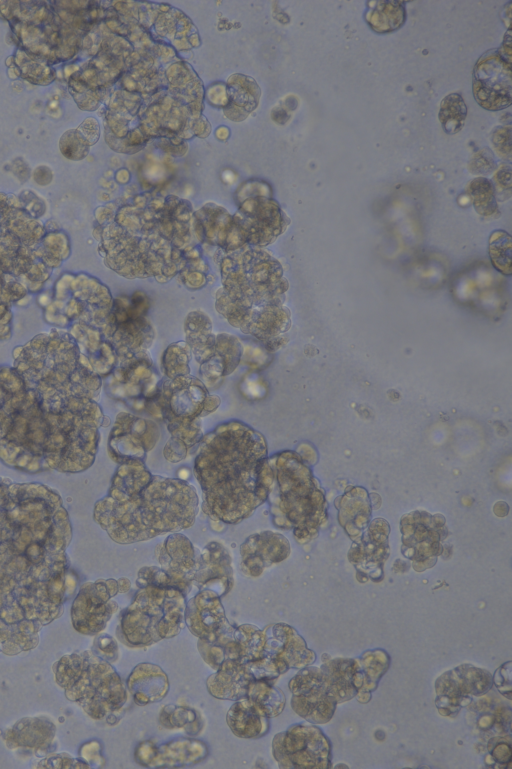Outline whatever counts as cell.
I'll list each match as a JSON object with an SVG mask.
<instances>
[{
	"label": "cell",
	"instance_id": "cell-19",
	"mask_svg": "<svg viewBox=\"0 0 512 769\" xmlns=\"http://www.w3.org/2000/svg\"><path fill=\"white\" fill-rule=\"evenodd\" d=\"M246 698L267 718L278 716L285 706L283 693L275 688L271 682L252 681Z\"/></svg>",
	"mask_w": 512,
	"mask_h": 769
},
{
	"label": "cell",
	"instance_id": "cell-30",
	"mask_svg": "<svg viewBox=\"0 0 512 769\" xmlns=\"http://www.w3.org/2000/svg\"><path fill=\"white\" fill-rule=\"evenodd\" d=\"M188 447L180 439L172 437L164 448V456L171 462L183 460L187 455Z\"/></svg>",
	"mask_w": 512,
	"mask_h": 769
},
{
	"label": "cell",
	"instance_id": "cell-13",
	"mask_svg": "<svg viewBox=\"0 0 512 769\" xmlns=\"http://www.w3.org/2000/svg\"><path fill=\"white\" fill-rule=\"evenodd\" d=\"M192 584L199 590H212L220 597L227 594L233 586L231 557L226 548L217 542L209 543L196 558Z\"/></svg>",
	"mask_w": 512,
	"mask_h": 769
},
{
	"label": "cell",
	"instance_id": "cell-1",
	"mask_svg": "<svg viewBox=\"0 0 512 769\" xmlns=\"http://www.w3.org/2000/svg\"><path fill=\"white\" fill-rule=\"evenodd\" d=\"M102 418L99 406L84 412L47 411L18 372L0 374V460L10 467L86 470L97 453Z\"/></svg>",
	"mask_w": 512,
	"mask_h": 769
},
{
	"label": "cell",
	"instance_id": "cell-21",
	"mask_svg": "<svg viewBox=\"0 0 512 769\" xmlns=\"http://www.w3.org/2000/svg\"><path fill=\"white\" fill-rule=\"evenodd\" d=\"M466 190L479 215L493 217L498 214L497 197L492 181L485 177H476L468 183Z\"/></svg>",
	"mask_w": 512,
	"mask_h": 769
},
{
	"label": "cell",
	"instance_id": "cell-2",
	"mask_svg": "<svg viewBox=\"0 0 512 769\" xmlns=\"http://www.w3.org/2000/svg\"><path fill=\"white\" fill-rule=\"evenodd\" d=\"M199 443L194 474L202 489L203 511L214 520L237 524L267 500L266 441L243 422L230 421Z\"/></svg>",
	"mask_w": 512,
	"mask_h": 769
},
{
	"label": "cell",
	"instance_id": "cell-18",
	"mask_svg": "<svg viewBox=\"0 0 512 769\" xmlns=\"http://www.w3.org/2000/svg\"><path fill=\"white\" fill-rule=\"evenodd\" d=\"M364 19L378 34H387L401 28L406 20L403 1H369L366 3Z\"/></svg>",
	"mask_w": 512,
	"mask_h": 769
},
{
	"label": "cell",
	"instance_id": "cell-12",
	"mask_svg": "<svg viewBox=\"0 0 512 769\" xmlns=\"http://www.w3.org/2000/svg\"><path fill=\"white\" fill-rule=\"evenodd\" d=\"M265 645L263 657L274 659L286 672L313 662L314 654L306 648L304 640L289 625L278 623L263 629Z\"/></svg>",
	"mask_w": 512,
	"mask_h": 769
},
{
	"label": "cell",
	"instance_id": "cell-31",
	"mask_svg": "<svg viewBox=\"0 0 512 769\" xmlns=\"http://www.w3.org/2000/svg\"><path fill=\"white\" fill-rule=\"evenodd\" d=\"M117 583H118V590H119V592L126 593L127 591H129L130 586H131V583H130L129 579H127V578H120L117 581Z\"/></svg>",
	"mask_w": 512,
	"mask_h": 769
},
{
	"label": "cell",
	"instance_id": "cell-20",
	"mask_svg": "<svg viewBox=\"0 0 512 769\" xmlns=\"http://www.w3.org/2000/svg\"><path fill=\"white\" fill-rule=\"evenodd\" d=\"M233 636L239 648L240 663L244 664L263 657L265 645L263 629L252 624H242L235 626Z\"/></svg>",
	"mask_w": 512,
	"mask_h": 769
},
{
	"label": "cell",
	"instance_id": "cell-8",
	"mask_svg": "<svg viewBox=\"0 0 512 769\" xmlns=\"http://www.w3.org/2000/svg\"><path fill=\"white\" fill-rule=\"evenodd\" d=\"M159 434L154 422L122 412L110 432L109 455L119 464L145 461L146 453L155 446Z\"/></svg>",
	"mask_w": 512,
	"mask_h": 769
},
{
	"label": "cell",
	"instance_id": "cell-5",
	"mask_svg": "<svg viewBox=\"0 0 512 769\" xmlns=\"http://www.w3.org/2000/svg\"><path fill=\"white\" fill-rule=\"evenodd\" d=\"M208 396L204 386L194 378L177 377L165 382L157 398L159 412L172 437L190 448L202 439L200 416Z\"/></svg>",
	"mask_w": 512,
	"mask_h": 769
},
{
	"label": "cell",
	"instance_id": "cell-16",
	"mask_svg": "<svg viewBox=\"0 0 512 769\" xmlns=\"http://www.w3.org/2000/svg\"><path fill=\"white\" fill-rule=\"evenodd\" d=\"M252 681L243 663L227 659L207 678L206 686L215 698L237 701L247 697Z\"/></svg>",
	"mask_w": 512,
	"mask_h": 769
},
{
	"label": "cell",
	"instance_id": "cell-7",
	"mask_svg": "<svg viewBox=\"0 0 512 769\" xmlns=\"http://www.w3.org/2000/svg\"><path fill=\"white\" fill-rule=\"evenodd\" d=\"M274 759L281 768H302L323 766L324 738L314 727L293 725L278 733L272 741Z\"/></svg>",
	"mask_w": 512,
	"mask_h": 769
},
{
	"label": "cell",
	"instance_id": "cell-11",
	"mask_svg": "<svg viewBox=\"0 0 512 769\" xmlns=\"http://www.w3.org/2000/svg\"><path fill=\"white\" fill-rule=\"evenodd\" d=\"M161 568L171 577L176 589L189 593L196 566L193 545L183 534L174 533L155 550Z\"/></svg>",
	"mask_w": 512,
	"mask_h": 769
},
{
	"label": "cell",
	"instance_id": "cell-27",
	"mask_svg": "<svg viewBox=\"0 0 512 769\" xmlns=\"http://www.w3.org/2000/svg\"><path fill=\"white\" fill-rule=\"evenodd\" d=\"M469 170L474 174H488L497 168L492 152L483 148L476 152L469 162Z\"/></svg>",
	"mask_w": 512,
	"mask_h": 769
},
{
	"label": "cell",
	"instance_id": "cell-29",
	"mask_svg": "<svg viewBox=\"0 0 512 769\" xmlns=\"http://www.w3.org/2000/svg\"><path fill=\"white\" fill-rule=\"evenodd\" d=\"M494 189L496 197L503 200V194L511 195V166L509 163H503L496 170L494 175Z\"/></svg>",
	"mask_w": 512,
	"mask_h": 769
},
{
	"label": "cell",
	"instance_id": "cell-25",
	"mask_svg": "<svg viewBox=\"0 0 512 769\" xmlns=\"http://www.w3.org/2000/svg\"><path fill=\"white\" fill-rule=\"evenodd\" d=\"M246 670L253 681L273 682L280 674L285 673L283 668L272 658L264 656L257 660L244 663Z\"/></svg>",
	"mask_w": 512,
	"mask_h": 769
},
{
	"label": "cell",
	"instance_id": "cell-15",
	"mask_svg": "<svg viewBox=\"0 0 512 769\" xmlns=\"http://www.w3.org/2000/svg\"><path fill=\"white\" fill-rule=\"evenodd\" d=\"M127 688L139 706L161 701L169 691L166 673L152 663H140L127 679Z\"/></svg>",
	"mask_w": 512,
	"mask_h": 769
},
{
	"label": "cell",
	"instance_id": "cell-17",
	"mask_svg": "<svg viewBox=\"0 0 512 769\" xmlns=\"http://www.w3.org/2000/svg\"><path fill=\"white\" fill-rule=\"evenodd\" d=\"M226 722L232 733L239 738H260L269 730L268 718L262 715L247 698L234 702L227 712Z\"/></svg>",
	"mask_w": 512,
	"mask_h": 769
},
{
	"label": "cell",
	"instance_id": "cell-6",
	"mask_svg": "<svg viewBox=\"0 0 512 769\" xmlns=\"http://www.w3.org/2000/svg\"><path fill=\"white\" fill-rule=\"evenodd\" d=\"M473 74V95L482 108L498 111L511 105V55L490 49L479 57Z\"/></svg>",
	"mask_w": 512,
	"mask_h": 769
},
{
	"label": "cell",
	"instance_id": "cell-26",
	"mask_svg": "<svg viewBox=\"0 0 512 769\" xmlns=\"http://www.w3.org/2000/svg\"><path fill=\"white\" fill-rule=\"evenodd\" d=\"M136 584L139 588L145 586L175 588L171 577L162 568L155 566L141 568L138 572Z\"/></svg>",
	"mask_w": 512,
	"mask_h": 769
},
{
	"label": "cell",
	"instance_id": "cell-10",
	"mask_svg": "<svg viewBox=\"0 0 512 769\" xmlns=\"http://www.w3.org/2000/svg\"><path fill=\"white\" fill-rule=\"evenodd\" d=\"M207 754L208 749L202 741L180 738L159 746L143 742L135 751V759L148 767H178L200 762Z\"/></svg>",
	"mask_w": 512,
	"mask_h": 769
},
{
	"label": "cell",
	"instance_id": "cell-23",
	"mask_svg": "<svg viewBox=\"0 0 512 769\" xmlns=\"http://www.w3.org/2000/svg\"><path fill=\"white\" fill-rule=\"evenodd\" d=\"M489 256L492 265L502 274H512V239L504 230L494 231L489 238Z\"/></svg>",
	"mask_w": 512,
	"mask_h": 769
},
{
	"label": "cell",
	"instance_id": "cell-24",
	"mask_svg": "<svg viewBox=\"0 0 512 769\" xmlns=\"http://www.w3.org/2000/svg\"><path fill=\"white\" fill-rule=\"evenodd\" d=\"M159 721L167 729L184 728L185 731L191 732V726L198 718L196 711L190 707L169 704L161 710Z\"/></svg>",
	"mask_w": 512,
	"mask_h": 769
},
{
	"label": "cell",
	"instance_id": "cell-9",
	"mask_svg": "<svg viewBox=\"0 0 512 769\" xmlns=\"http://www.w3.org/2000/svg\"><path fill=\"white\" fill-rule=\"evenodd\" d=\"M220 596L212 590H200L186 602L185 625L190 632L208 642L234 629L226 618Z\"/></svg>",
	"mask_w": 512,
	"mask_h": 769
},
{
	"label": "cell",
	"instance_id": "cell-22",
	"mask_svg": "<svg viewBox=\"0 0 512 769\" xmlns=\"http://www.w3.org/2000/svg\"><path fill=\"white\" fill-rule=\"evenodd\" d=\"M467 107L458 93L448 94L440 103L438 118L447 134L458 133L465 124Z\"/></svg>",
	"mask_w": 512,
	"mask_h": 769
},
{
	"label": "cell",
	"instance_id": "cell-4",
	"mask_svg": "<svg viewBox=\"0 0 512 769\" xmlns=\"http://www.w3.org/2000/svg\"><path fill=\"white\" fill-rule=\"evenodd\" d=\"M185 608V595L176 588H139L122 614V642L130 647H145L176 636L185 626Z\"/></svg>",
	"mask_w": 512,
	"mask_h": 769
},
{
	"label": "cell",
	"instance_id": "cell-3",
	"mask_svg": "<svg viewBox=\"0 0 512 769\" xmlns=\"http://www.w3.org/2000/svg\"><path fill=\"white\" fill-rule=\"evenodd\" d=\"M199 499L182 479L153 475L124 496H105L94 508V519L120 544L145 541L193 525Z\"/></svg>",
	"mask_w": 512,
	"mask_h": 769
},
{
	"label": "cell",
	"instance_id": "cell-14",
	"mask_svg": "<svg viewBox=\"0 0 512 769\" xmlns=\"http://www.w3.org/2000/svg\"><path fill=\"white\" fill-rule=\"evenodd\" d=\"M243 571L258 577L264 569L284 560L289 554V544L280 534L263 531L249 536L240 548Z\"/></svg>",
	"mask_w": 512,
	"mask_h": 769
},
{
	"label": "cell",
	"instance_id": "cell-28",
	"mask_svg": "<svg viewBox=\"0 0 512 769\" xmlns=\"http://www.w3.org/2000/svg\"><path fill=\"white\" fill-rule=\"evenodd\" d=\"M492 143L497 154L510 160L511 158V128L508 126L497 127L492 132Z\"/></svg>",
	"mask_w": 512,
	"mask_h": 769
}]
</instances>
